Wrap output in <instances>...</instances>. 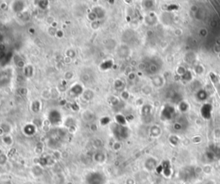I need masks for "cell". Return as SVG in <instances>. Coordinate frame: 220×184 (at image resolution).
Returning <instances> with one entry per match:
<instances>
[{
    "instance_id": "1",
    "label": "cell",
    "mask_w": 220,
    "mask_h": 184,
    "mask_svg": "<svg viewBox=\"0 0 220 184\" xmlns=\"http://www.w3.org/2000/svg\"><path fill=\"white\" fill-rule=\"evenodd\" d=\"M85 181L87 184H105L106 177L102 172L94 171L86 176Z\"/></svg>"
},
{
    "instance_id": "2",
    "label": "cell",
    "mask_w": 220,
    "mask_h": 184,
    "mask_svg": "<svg viewBox=\"0 0 220 184\" xmlns=\"http://www.w3.org/2000/svg\"><path fill=\"white\" fill-rule=\"evenodd\" d=\"M49 119H50L51 122L54 123V124H55V123L59 122V120H60V115H59V113H58L57 111H52V113L50 114Z\"/></svg>"
}]
</instances>
